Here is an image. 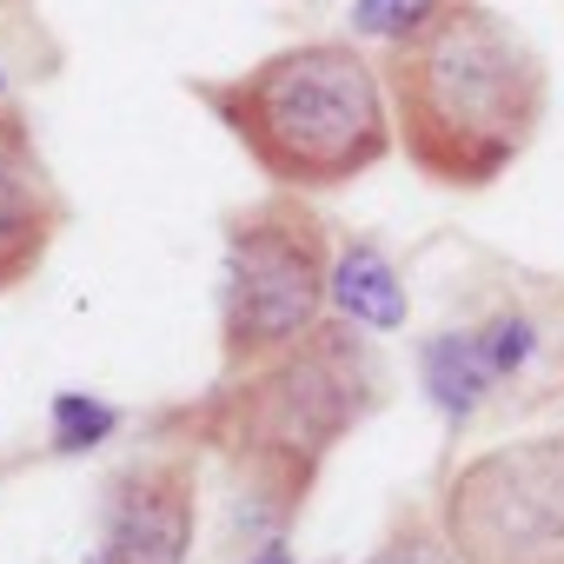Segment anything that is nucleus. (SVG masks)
<instances>
[{"label":"nucleus","mask_w":564,"mask_h":564,"mask_svg":"<svg viewBox=\"0 0 564 564\" xmlns=\"http://www.w3.org/2000/svg\"><path fill=\"white\" fill-rule=\"evenodd\" d=\"M386 107L399 153L445 193L498 186L551 113V67L538 41L491 0L438 8L386 47Z\"/></svg>","instance_id":"obj_1"},{"label":"nucleus","mask_w":564,"mask_h":564,"mask_svg":"<svg viewBox=\"0 0 564 564\" xmlns=\"http://www.w3.org/2000/svg\"><path fill=\"white\" fill-rule=\"evenodd\" d=\"M386 405V372L366 346L359 326L326 319L300 346L252 372H219L199 399L166 412V432L193 452H213L239 471L246 498L272 518V531L286 524L326 458Z\"/></svg>","instance_id":"obj_2"},{"label":"nucleus","mask_w":564,"mask_h":564,"mask_svg":"<svg viewBox=\"0 0 564 564\" xmlns=\"http://www.w3.org/2000/svg\"><path fill=\"white\" fill-rule=\"evenodd\" d=\"M186 94L232 133V147L279 193H339L399 147L372 54L333 34L272 47L226 80L193 74Z\"/></svg>","instance_id":"obj_3"},{"label":"nucleus","mask_w":564,"mask_h":564,"mask_svg":"<svg viewBox=\"0 0 564 564\" xmlns=\"http://www.w3.org/2000/svg\"><path fill=\"white\" fill-rule=\"evenodd\" d=\"M333 313V232L306 193H265L226 213L219 372H252L319 333Z\"/></svg>","instance_id":"obj_4"},{"label":"nucleus","mask_w":564,"mask_h":564,"mask_svg":"<svg viewBox=\"0 0 564 564\" xmlns=\"http://www.w3.org/2000/svg\"><path fill=\"white\" fill-rule=\"evenodd\" d=\"M438 531L458 564H564V425L465 458L438 491Z\"/></svg>","instance_id":"obj_5"},{"label":"nucleus","mask_w":564,"mask_h":564,"mask_svg":"<svg viewBox=\"0 0 564 564\" xmlns=\"http://www.w3.org/2000/svg\"><path fill=\"white\" fill-rule=\"evenodd\" d=\"M199 531L193 445L173 458H133L100 498V564H186Z\"/></svg>","instance_id":"obj_6"},{"label":"nucleus","mask_w":564,"mask_h":564,"mask_svg":"<svg viewBox=\"0 0 564 564\" xmlns=\"http://www.w3.org/2000/svg\"><path fill=\"white\" fill-rule=\"evenodd\" d=\"M61 232H67V193H61L21 100H0V293L28 286L47 265Z\"/></svg>","instance_id":"obj_7"},{"label":"nucleus","mask_w":564,"mask_h":564,"mask_svg":"<svg viewBox=\"0 0 564 564\" xmlns=\"http://www.w3.org/2000/svg\"><path fill=\"white\" fill-rule=\"evenodd\" d=\"M333 313L359 333H399L405 326V286H399V272L379 246L352 239L346 252H333Z\"/></svg>","instance_id":"obj_8"},{"label":"nucleus","mask_w":564,"mask_h":564,"mask_svg":"<svg viewBox=\"0 0 564 564\" xmlns=\"http://www.w3.org/2000/svg\"><path fill=\"white\" fill-rule=\"evenodd\" d=\"M419 366H425V392H432V405H438L452 425H465V419L485 405V392L498 386V372H491L478 333H438V339H425Z\"/></svg>","instance_id":"obj_9"},{"label":"nucleus","mask_w":564,"mask_h":564,"mask_svg":"<svg viewBox=\"0 0 564 564\" xmlns=\"http://www.w3.org/2000/svg\"><path fill=\"white\" fill-rule=\"evenodd\" d=\"M113 425H120V412H113L107 399H94V392H61V399H54V438H47V452H54V458H80V452L107 445Z\"/></svg>","instance_id":"obj_10"},{"label":"nucleus","mask_w":564,"mask_h":564,"mask_svg":"<svg viewBox=\"0 0 564 564\" xmlns=\"http://www.w3.org/2000/svg\"><path fill=\"white\" fill-rule=\"evenodd\" d=\"M366 564H458V551L445 544L438 524H425V518H399V524L386 531V544H379Z\"/></svg>","instance_id":"obj_11"},{"label":"nucleus","mask_w":564,"mask_h":564,"mask_svg":"<svg viewBox=\"0 0 564 564\" xmlns=\"http://www.w3.org/2000/svg\"><path fill=\"white\" fill-rule=\"evenodd\" d=\"M432 8H438V0H352V34L392 47V41H405Z\"/></svg>","instance_id":"obj_12"},{"label":"nucleus","mask_w":564,"mask_h":564,"mask_svg":"<svg viewBox=\"0 0 564 564\" xmlns=\"http://www.w3.org/2000/svg\"><path fill=\"white\" fill-rule=\"evenodd\" d=\"M478 339H485V359H491V372H498V379H511V372L531 359V346H538V333H531V319H524V313H498V319H485V326H478Z\"/></svg>","instance_id":"obj_13"},{"label":"nucleus","mask_w":564,"mask_h":564,"mask_svg":"<svg viewBox=\"0 0 564 564\" xmlns=\"http://www.w3.org/2000/svg\"><path fill=\"white\" fill-rule=\"evenodd\" d=\"M259 564H293V551H286V538H265V551H259Z\"/></svg>","instance_id":"obj_14"},{"label":"nucleus","mask_w":564,"mask_h":564,"mask_svg":"<svg viewBox=\"0 0 564 564\" xmlns=\"http://www.w3.org/2000/svg\"><path fill=\"white\" fill-rule=\"evenodd\" d=\"M0 100H14V80H8V67H0Z\"/></svg>","instance_id":"obj_15"},{"label":"nucleus","mask_w":564,"mask_h":564,"mask_svg":"<svg viewBox=\"0 0 564 564\" xmlns=\"http://www.w3.org/2000/svg\"><path fill=\"white\" fill-rule=\"evenodd\" d=\"M94 564H100V557H94Z\"/></svg>","instance_id":"obj_16"}]
</instances>
